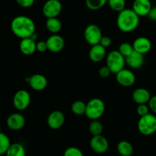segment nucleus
Here are the masks:
<instances>
[{
  "instance_id": "f257e3e1",
  "label": "nucleus",
  "mask_w": 156,
  "mask_h": 156,
  "mask_svg": "<svg viewBox=\"0 0 156 156\" xmlns=\"http://www.w3.org/2000/svg\"><path fill=\"white\" fill-rule=\"evenodd\" d=\"M36 25L33 20L25 15L15 17L11 22L12 33L20 39L30 37L35 33Z\"/></svg>"
},
{
  "instance_id": "f03ea898",
  "label": "nucleus",
  "mask_w": 156,
  "mask_h": 156,
  "mask_svg": "<svg viewBox=\"0 0 156 156\" xmlns=\"http://www.w3.org/2000/svg\"><path fill=\"white\" fill-rule=\"evenodd\" d=\"M140 16L132 9H125L118 12L117 25L119 30L124 33H130L138 27Z\"/></svg>"
},
{
  "instance_id": "7ed1b4c3",
  "label": "nucleus",
  "mask_w": 156,
  "mask_h": 156,
  "mask_svg": "<svg viewBox=\"0 0 156 156\" xmlns=\"http://www.w3.org/2000/svg\"><path fill=\"white\" fill-rule=\"evenodd\" d=\"M105 104L101 99L94 98L86 104L85 115L91 120H98L105 114Z\"/></svg>"
},
{
  "instance_id": "20e7f679",
  "label": "nucleus",
  "mask_w": 156,
  "mask_h": 156,
  "mask_svg": "<svg viewBox=\"0 0 156 156\" xmlns=\"http://www.w3.org/2000/svg\"><path fill=\"white\" fill-rule=\"evenodd\" d=\"M125 64L126 58L118 50H112L106 56V66L110 69L111 73L117 74L124 69Z\"/></svg>"
},
{
  "instance_id": "39448f33",
  "label": "nucleus",
  "mask_w": 156,
  "mask_h": 156,
  "mask_svg": "<svg viewBox=\"0 0 156 156\" xmlns=\"http://www.w3.org/2000/svg\"><path fill=\"white\" fill-rule=\"evenodd\" d=\"M137 127L142 135L151 136L154 134L156 132V116L149 113L140 117Z\"/></svg>"
},
{
  "instance_id": "423d86ee",
  "label": "nucleus",
  "mask_w": 156,
  "mask_h": 156,
  "mask_svg": "<svg viewBox=\"0 0 156 156\" xmlns=\"http://www.w3.org/2000/svg\"><path fill=\"white\" fill-rule=\"evenodd\" d=\"M103 34L100 27L97 24H91L87 26L84 31V37L89 45L94 46L100 44Z\"/></svg>"
},
{
  "instance_id": "0eeeda50",
  "label": "nucleus",
  "mask_w": 156,
  "mask_h": 156,
  "mask_svg": "<svg viewBox=\"0 0 156 156\" xmlns=\"http://www.w3.org/2000/svg\"><path fill=\"white\" fill-rule=\"evenodd\" d=\"M31 98L30 93L24 89L17 91L13 98V105L15 109L19 111H24L30 104Z\"/></svg>"
},
{
  "instance_id": "6e6552de",
  "label": "nucleus",
  "mask_w": 156,
  "mask_h": 156,
  "mask_svg": "<svg viewBox=\"0 0 156 156\" xmlns=\"http://www.w3.org/2000/svg\"><path fill=\"white\" fill-rule=\"evenodd\" d=\"M62 5L59 0H47L42 8V12L47 18H56L61 13Z\"/></svg>"
},
{
  "instance_id": "1a4fd4ad",
  "label": "nucleus",
  "mask_w": 156,
  "mask_h": 156,
  "mask_svg": "<svg viewBox=\"0 0 156 156\" xmlns=\"http://www.w3.org/2000/svg\"><path fill=\"white\" fill-rule=\"evenodd\" d=\"M90 146L96 153L104 154L109 149V142L102 135L93 136L90 141Z\"/></svg>"
},
{
  "instance_id": "9d476101",
  "label": "nucleus",
  "mask_w": 156,
  "mask_h": 156,
  "mask_svg": "<svg viewBox=\"0 0 156 156\" xmlns=\"http://www.w3.org/2000/svg\"><path fill=\"white\" fill-rule=\"evenodd\" d=\"M116 79L117 82L123 87L132 86L136 82V76L133 72L127 69H123L118 72L116 74Z\"/></svg>"
},
{
  "instance_id": "9b49d317",
  "label": "nucleus",
  "mask_w": 156,
  "mask_h": 156,
  "mask_svg": "<svg viewBox=\"0 0 156 156\" xmlns=\"http://www.w3.org/2000/svg\"><path fill=\"white\" fill-rule=\"evenodd\" d=\"M47 125L52 129H59L65 123V115L60 111H53L47 117Z\"/></svg>"
},
{
  "instance_id": "f8f14e48",
  "label": "nucleus",
  "mask_w": 156,
  "mask_h": 156,
  "mask_svg": "<svg viewBox=\"0 0 156 156\" xmlns=\"http://www.w3.org/2000/svg\"><path fill=\"white\" fill-rule=\"evenodd\" d=\"M25 117L20 113H14L9 116L6 120L8 127L12 130L18 131L23 129L25 125Z\"/></svg>"
},
{
  "instance_id": "ddd939ff",
  "label": "nucleus",
  "mask_w": 156,
  "mask_h": 156,
  "mask_svg": "<svg viewBox=\"0 0 156 156\" xmlns=\"http://www.w3.org/2000/svg\"><path fill=\"white\" fill-rule=\"evenodd\" d=\"M47 49L52 53H59L65 47V41L60 35L53 34L47 39Z\"/></svg>"
},
{
  "instance_id": "4468645a",
  "label": "nucleus",
  "mask_w": 156,
  "mask_h": 156,
  "mask_svg": "<svg viewBox=\"0 0 156 156\" xmlns=\"http://www.w3.org/2000/svg\"><path fill=\"white\" fill-rule=\"evenodd\" d=\"M28 84L32 89L34 91H41L45 89L48 85L47 79L44 75L34 74L27 79Z\"/></svg>"
},
{
  "instance_id": "2eb2a0df",
  "label": "nucleus",
  "mask_w": 156,
  "mask_h": 156,
  "mask_svg": "<svg viewBox=\"0 0 156 156\" xmlns=\"http://www.w3.org/2000/svg\"><path fill=\"white\" fill-rule=\"evenodd\" d=\"M152 7L150 0H134L132 9L140 17H144L148 16Z\"/></svg>"
},
{
  "instance_id": "dca6fc26",
  "label": "nucleus",
  "mask_w": 156,
  "mask_h": 156,
  "mask_svg": "<svg viewBox=\"0 0 156 156\" xmlns=\"http://www.w3.org/2000/svg\"><path fill=\"white\" fill-rule=\"evenodd\" d=\"M133 47L135 51L145 55L152 49V42L146 37H139L133 41Z\"/></svg>"
},
{
  "instance_id": "f3484780",
  "label": "nucleus",
  "mask_w": 156,
  "mask_h": 156,
  "mask_svg": "<svg viewBox=\"0 0 156 156\" xmlns=\"http://www.w3.org/2000/svg\"><path fill=\"white\" fill-rule=\"evenodd\" d=\"M145 62L144 54L133 50L129 56L126 57V64L130 68L138 69L141 68Z\"/></svg>"
},
{
  "instance_id": "a211bd4d",
  "label": "nucleus",
  "mask_w": 156,
  "mask_h": 156,
  "mask_svg": "<svg viewBox=\"0 0 156 156\" xmlns=\"http://www.w3.org/2000/svg\"><path fill=\"white\" fill-rule=\"evenodd\" d=\"M107 56L106 48L100 44L91 46L88 53V56L91 61L94 62H101Z\"/></svg>"
},
{
  "instance_id": "6ab92c4d",
  "label": "nucleus",
  "mask_w": 156,
  "mask_h": 156,
  "mask_svg": "<svg viewBox=\"0 0 156 156\" xmlns=\"http://www.w3.org/2000/svg\"><path fill=\"white\" fill-rule=\"evenodd\" d=\"M37 43L31 37L21 39L19 48L21 53L25 56H31L37 51Z\"/></svg>"
},
{
  "instance_id": "aec40b11",
  "label": "nucleus",
  "mask_w": 156,
  "mask_h": 156,
  "mask_svg": "<svg viewBox=\"0 0 156 156\" xmlns=\"http://www.w3.org/2000/svg\"><path fill=\"white\" fill-rule=\"evenodd\" d=\"M150 92L148 91L146 88H139L134 90L133 92L132 98L133 100L137 104V105H141V104H148L151 98Z\"/></svg>"
},
{
  "instance_id": "412c9836",
  "label": "nucleus",
  "mask_w": 156,
  "mask_h": 156,
  "mask_svg": "<svg viewBox=\"0 0 156 156\" xmlns=\"http://www.w3.org/2000/svg\"><path fill=\"white\" fill-rule=\"evenodd\" d=\"M62 24L60 20L56 17V18H47L46 21V28L48 31L52 33L53 34H58L62 30Z\"/></svg>"
},
{
  "instance_id": "4be33fe9",
  "label": "nucleus",
  "mask_w": 156,
  "mask_h": 156,
  "mask_svg": "<svg viewBox=\"0 0 156 156\" xmlns=\"http://www.w3.org/2000/svg\"><path fill=\"white\" fill-rule=\"evenodd\" d=\"M117 152L121 156H131L133 153V146L129 142L122 140L117 144Z\"/></svg>"
},
{
  "instance_id": "5701e85b",
  "label": "nucleus",
  "mask_w": 156,
  "mask_h": 156,
  "mask_svg": "<svg viewBox=\"0 0 156 156\" xmlns=\"http://www.w3.org/2000/svg\"><path fill=\"white\" fill-rule=\"evenodd\" d=\"M6 156H25V149L21 143H12L5 153Z\"/></svg>"
},
{
  "instance_id": "b1692460",
  "label": "nucleus",
  "mask_w": 156,
  "mask_h": 156,
  "mask_svg": "<svg viewBox=\"0 0 156 156\" xmlns=\"http://www.w3.org/2000/svg\"><path fill=\"white\" fill-rule=\"evenodd\" d=\"M71 111L76 116L84 115L86 111V104L82 101H76L72 104Z\"/></svg>"
},
{
  "instance_id": "393cba45",
  "label": "nucleus",
  "mask_w": 156,
  "mask_h": 156,
  "mask_svg": "<svg viewBox=\"0 0 156 156\" xmlns=\"http://www.w3.org/2000/svg\"><path fill=\"white\" fill-rule=\"evenodd\" d=\"M103 129V124L98 120H94L90 123L89 132L92 136L101 135Z\"/></svg>"
},
{
  "instance_id": "a878e982",
  "label": "nucleus",
  "mask_w": 156,
  "mask_h": 156,
  "mask_svg": "<svg viewBox=\"0 0 156 156\" xmlns=\"http://www.w3.org/2000/svg\"><path fill=\"white\" fill-rule=\"evenodd\" d=\"M11 144L9 136L3 133H0V155H5Z\"/></svg>"
},
{
  "instance_id": "bb28decb",
  "label": "nucleus",
  "mask_w": 156,
  "mask_h": 156,
  "mask_svg": "<svg viewBox=\"0 0 156 156\" xmlns=\"http://www.w3.org/2000/svg\"><path fill=\"white\" fill-rule=\"evenodd\" d=\"M108 0H85L88 9L92 11H97L103 8L108 3Z\"/></svg>"
},
{
  "instance_id": "cd10ccee",
  "label": "nucleus",
  "mask_w": 156,
  "mask_h": 156,
  "mask_svg": "<svg viewBox=\"0 0 156 156\" xmlns=\"http://www.w3.org/2000/svg\"><path fill=\"white\" fill-rule=\"evenodd\" d=\"M108 5L113 11L120 12L126 9V0H108Z\"/></svg>"
},
{
  "instance_id": "c85d7f7f",
  "label": "nucleus",
  "mask_w": 156,
  "mask_h": 156,
  "mask_svg": "<svg viewBox=\"0 0 156 156\" xmlns=\"http://www.w3.org/2000/svg\"><path fill=\"white\" fill-rule=\"evenodd\" d=\"M134 50L133 47V44H129L127 42L122 43L120 46H119L118 51L124 56L125 58L127 57L128 56L131 54L133 53V51Z\"/></svg>"
},
{
  "instance_id": "c756f323",
  "label": "nucleus",
  "mask_w": 156,
  "mask_h": 156,
  "mask_svg": "<svg viewBox=\"0 0 156 156\" xmlns=\"http://www.w3.org/2000/svg\"><path fill=\"white\" fill-rule=\"evenodd\" d=\"M63 156H84L83 153L79 148L71 146L67 148L63 153Z\"/></svg>"
},
{
  "instance_id": "7c9ffc66",
  "label": "nucleus",
  "mask_w": 156,
  "mask_h": 156,
  "mask_svg": "<svg viewBox=\"0 0 156 156\" xmlns=\"http://www.w3.org/2000/svg\"><path fill=\"white\" fill-rule=\"evenodd\" d=\"M149 111H150V109H149V105H147V104L138 105L136 108V113L140 117H143V116L149 114Z\"/></svg>"
},
{
  "instance_id": "2f4dec72",
  "label": "nucleus",
  "mask_w": 156,
  "mask_h": 156,
  "mask_svg": "<svg viewBox=\"0 0 156 156\" xmlns=\"http://www.w3.org/2000/svg\"><path fill=\"white\" fill-rule=\"evenodd\" d=\"M15 2L19 6L27 9V8L33 6V5L35 2V0H15Z\"/></svg>"
},
{
  "instance_id": "473e14b6",
  "label": "nucleus",
  "mask_w": 156,
  "mask_h": 156,
  "mask_svg": "<svg viewBox=\"0 0 156 156\" xmlns=\"http://www.w3.org/2000/svg\"><path fill=\"white\" fill-rule=\"evenodd\" d=\"M111 70H110V69L108 68L107 66L101 67L100 69H99L98 71L99 76H100L101 78H103V79H106V78H108V76L111 75Z\"/></svg>"
},
{
  "instance_id": "72a5a7b5",
  "label": "nucleus",
  "mask_w": 156,
  "mask_h": 156,
  "mask_svg": "<svg viewBox=\"0 0 156 156\" xmlns=\"http://www.w3.org/2000/svg\"><path fill=\"white\" fill-rule=\"evenodd\" d=\"M37 51L40 52V53H44V52L47 51L48 50L47 49V41H39V42L37 43Z\"/></svg>"
},
{
  "instance_id": "f704fd0d",
  "label": "nucleus",
  "mask_w": 156,
  "mask_h": 156,
  "mask_svg": "<svg viewBox=\"0 0 156 156\" xmlns=\"http://www.w3.org/2000/svg\"><path fill=\"white\" fill-rule=\"evenodd\" d=\"M150 111L153 113L154 114H156V95L152 96L148 103Z\"/></svg>"
},
{
  "instance_id": "c9c22d12",
  "label": "nucleus",
  "mask_w": 156,
  "mask_h": 156,
  "mask_svg": "<svg viewBox=\"0 0 156 156\" xmlns=\"http://www.w3.org/2000/svg\"><path fill=\"white\" fill-rule=\"evenodd\" d=\"M111 43H112L111 39L108 36L102 37L101 40V41H100L101 45L103 46V47H105V48H108V47H109L111 45Z\"/></svg>"
},
{
  "instance_id": "e433bc0d",
  "label": "nucleus",
  "mask_w": 156,
  "mask_h": 156,
  "mask_svg": "<svg viewBox=\"0 0 156 156\" xmlns=\"http://www.w3.org/2000/svg\"><path fill=\"white\" fill-rule=\"evenodd\" d=\"M148 17L152 21H156V6H152L149 15H148Z\"/></svg>"
},
{
  "instance_id": "4c0bfd02",
  "label": "nucleus",
  "mask_w": 156,
  "mask_h": 156,
  "mask_svg": "<svg viewBox=\"0 0 156 156\" xmlns=\"http://www.w3.org/2000/svg\"><path fill=\"white\" fill-rule=\"evenodd\" d=\"M0 133H1V126H0Z\"/></svg>"
}]
</instances>
